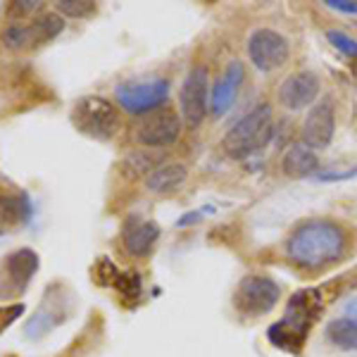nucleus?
<instances>
[{"label": "nucleus", "instance_id": "1", "mask_svg": "<svg viewBox=\"0 0 357 357\" xmlns=\"http://www.w3.org/2000/svg\"><path fill=\"white\" fill-rule=\"evenodd\" d=\"M284 252L298 269H324L343 257L345 231L329 220L305 222L289 236Z\"/></svg>", "mask_w": 357, "mask_h": 357}, {"label": "nucleus", "instance_id": "2", "mask_svg": "<svg viewBox=\"0 0 357 357\" xmlns=\"http://www.w3.org/2000/svg\"><path fill=\"white\" fill-rule=\"evenodd\" d=\"M274 131V112L269 105H257L245 117H241L222 141V151L231 160H243L262 151Z\"/></svg>", "mask_w": 357, "mask_h": 357}, {"label": "nucleus", "instance_id": "3", "mask_svg": "<svg viewBox=\"0 0 357 357\" xmlns=\"http://www.w3.org/2000/svg\"><path fill=\"white\" fill-rule=\"evenodd\" d=\"M321 312V296L317 291H301L289 301L286 317L269 329V341L279 348H289V345H301L305 333L314 317Z\"/></svg>", "mask_w": 357, "mask_h": 357}, {"label": "nucleus", "instance_id": "4", "mask_svg": "<svg viewBox=\"0 0 357 357\" xmlns=\"http://www.w3.org/2000/svg\"><path fill=\"white\" fill-rule=\"evenodd\" d=\"M72 124L91 138H114L122 129V112L102 96H84L72 107Z\"/></svg>", "mask_w": 357, "mask_h": 357}, {"label": "nucleus", "instance_id": "5", "mask_svg": "<svg viewBox=\"0 0 357 357\" xmlns=\"http://www.w3.org/2000/svg\"><path fill=\"white\" fill-rule=\"evenodd\" d=\"M65 29V17L57 13H45L29 24H8L0 33V43L5 50H24L53 41Z\"/></svg>", "mask_w": 357, "mask_h": 357}, {"label": "nucleus", "instance_id": "6", "mask_svg": "<svg viewBox=\"0 0 357 357\" xmlns=\"http://www.w3.org/2000/svg\"><path fill=\"white\" fill-rule=\"evenodd\" d=\"M131 134H134V141L143 148L172 146L181 136V117L169 107H160V110L141 114Z\"/></svg>", "mask_w": 357, "mask_h": 357}, {"label": "nucleus", "instance_id": "7", "mask_svg": "<svg viewBox=\"0 0 357 357\" xmlns=\"http://www.w3.org/2000/svg\"><path fill=\"white\" fill-rule=\"evenodd\" d=\"M281 289L276 281L269 276H243L238 284V289L234 293V305L241 314L245 317H260L267 314L269 310H274V305L279 303Z\"/></svg>", "mask_w": 357, "mask_h": 357}, {"label": "nucleus", "instance_id": "8", "mask_svg": "<svg viewBox=\"0 0 357 357\" xmlns=\"http://www.w3.org/2000/svg\"><path fill=\"white\" fill-rule=\"evenodd\" d=\"M169 84L165 79H151V82H124L114 89V98L129 114H148L167 102Z\"/></svg>", "mask_w": 357, "mask_h": 357}, {"label": "nucleus", "instance_id": "9", "mask_svg": "<svg viewBox=\"0 0 357 357\" xmlns=\"http://www.w3.org/2000/svg\"><path fill=\"white\" fill-rule=\"evenodd\" d=\"M38 272V255L31 248H20L0 260V298H15L26 291Z\"/></svg>", "mask_w": 357, "mask_h": 357}, {"label": "nucleus", "instance_id": "10", "mask_svg": "<svg viewBox=\"0 0 357 357\" xmlns=\"http://www.w3.org/2000/svg\"><path fill=\"white\" fill-rule=\"evenodd\" d=\"M207 105H210V96H207V67L193 65L188 69L186 79L178 91V107H181V117L186 126L198 129L205 122Z\"/></svg>", "mask_w": 357, "mask_h": 357}, {"label": "nucleus", "instance_id": "11", "mask_svg": "<svg viewBox=\"0 0 357 357\" xmlns=\"http://www.w3.org/2000/svg\"><path fill=\"white\" fill-rule=\"evenodd\" d=\"M248 57L260 72H274L289 62L291 45L274 29H257L248 38Z\"/></svg>", "mask_w": 357, "mask_h": 357}, {"label": "nucleus", "instance_id": "12", "mask_svg": "<svg viewBox=\"0 0 357 357\" xmlns=\"http://www.w3.org/2000/svg\"><path fill=\"white\" fill-rule=\"evenodd\" d=\"M336 131V107L331 100H321L310 110L303 124V141L307 148H326Z\"/></svg>", "mask_w": 357, "mask_h": 357}, {"label": "nucleus", "instance_id": "13", "mask_svg": "<svg viewBox=\"0 0 357 357\" xmlns=\"http://www.w3.org/2000/svg\"><path fill=\"white\" fill-rule=\"evenodd\" d=\"M319 96V77L314 72H296L279 86V102L286 110H303Z\"/></svg>", "mask_w": 357, "mask_h": 357}, {"label": "nucleus", "instance_id": "14", "mask_svg": "<svg viewBox=\"0 0 357 357\" xmlns=\"http://www.w3.org/2000/svg\"><path fill=\"white\" fill-rule=\"evenodd\" d=\"M243 79H245L243 65H241L238 60L229 62L224 77L215 84V89H212L210 110H212L215 117H224V114L231 110V105L236 102V96H238V89H241V84H243Z\"/></svg>", "mask_w": 357, "mask_h": 357}, {"label": "nucleus", "instance_id": "15", "mask_svg": "<svg viewBox=\"0 0 357 357\" xmlns=\"http://www.w3.org/2000/svg\"><path fill=\"white\" fill-rule=\"evenodd\" d=\"M158 238H160V227L155 222L131 217V220L124 224L122 245L131 257H148Z\"/></svg>", "mask_w": 357, "mask_h": 357}, {"label": "nucleus", "instance_id": "16", "mask_svg": "<svg viewBox=\"0 0 357 357\" xmlns=\"http://www.w3.org/2000/svg\"><path fill=\"white\" fill-rule=\"evenodd\" d=\"M31 200L24 191L0 193V234H8L20 224H26L31 220Z\"/></svg>", "mask_w": 357, "mask_h": 357}, {"label": "nucleus", "instance_id": "17", "mask_svg": "<svg viewBox=\"0 0 357 357\" xmlns=\"http://www.w3.org/2000/svg\"><path fill=\"white\" fill-rule=\"evenodd\" d=\"M317 167H319V158L305 143H293L289 151L284 153V158H281V169L291 178H305L314 174Z\"/></svg>", "mask_w": 357, "mask_h": 357}, {"label": "nucleus", "instance_id": "18", "mask_svg": "<svg viewBox=\"0 0 357 357\" xmlns=\"http://www.w3.org/2000/svg\"><path fill=\"white\" fill-rule=\"evenodd\" d=\"M188 169L181 162H167L146 176V188L153 193H172L186 181Z\"/></svg>", "mask_w": 357, "mask_h": 357}, {"label": "nucleus", "instance_id": "19", "mask_svg": "<svg viewBox=\"0 0 357 357\" xmlns=\"http://www.w3.org/2000/svg\"><path fill=\"white\" fill-rule=\"evenodd\" d=\"M50 293H53V289H50ZM57 301H53V305H50V296L45 293V298H43V303H41V307L36 310V314L29 319V324H26V338H43L48 331H53L57 324H60L62 319H65V314H57Z\"/></svg>", "mask_w": 357, "mask_h": 357}, {"label": "nucleus", "instance_id": "20", "mask_svg": "<svg viewBox=\"0 0 357 357\" xmlns=\"http://www.w3.org/2000/svg\"><path fill=\"white\" fill-rule=\"evenodd\" d=\"M165 165V155L158 151H134L122 160V167L131 176H148Z\"/></svg>", "mask_w": 357, "mask_h": 357}, {"label": "nucleus", "instance_id": "21", "mask_svg": "<svg viewBox=\"0 0 357 357\" xmlns=\"http://www.w3.org/2000/svg\"><path fill=\"white\" fill-rule=\"evenodd\" d=\"M326 338L331 345L341 350H355L357 348V319L350 317H341V319H333L326 326Z\"/></svg>", "mask_w": 357, "mask_h": 357}, {"label": "nucleus", "instance_id": "22", "mask_svg": "<svg viewBox=\"0 0 357 357\" xmlns=\"http://www.w3.org/2000/svg\"><path fill=\"white\" fill-rule=\"evenodd\" d=\"M57 15L69 17V20H84L96 13V3L91 0H57Z\"/></svg>", "mask_w": 357, "mask_h": 357}, {"label": "nucleus", "instance_id": "23", "mask_svg": "<svg viewBox=\"0 0 357 357\" xmlns=\"http://www.w3.org/2000/svg\"><path fill=\"white\" fill-rule=\"evenodd\" d=\"M326 38H329V43L336 50H341L343 55L357 57V41H355L353 36H348L345 31H338V29H329V31H326Z\"/></svg>", "mask_w": 357, "mask_h": 357}, {"label": "nucleus", "instance_id": "24", "mask_svg": "<svg viewBox=\"0 0 357 357\" xmlns=\"http://www.w3.org/2000/svg\"><path fill=\"white\" fill-rule=\"evenodd\" d=\"M22 314H24V305H22V303L10 305V307H0V331H3L5 326L13 324V321L20 319Z\"/></svg>", "mask_w": 357, "mask_h": 357}, {"label": "nucleus", "instance_id": "25", "mask_svg": "<svg viewBox=\"0 0 357 357\" xmlns=\"http://www.w3.org/2000/svg\"><path fill=\"white\" fill-rule=\"evenodd\" d=\"M38 8H41V3H36V0H20V3H15L10 10H13L15 15H29V13H36Z\"/></svg>", "mask_w": 357, "mask_h": 357}, {"label": "nucleus", "instance_id": "26", "mask_svg": "<svg viewBox=\"0 0 357 357\" xmlns=\"http://www.w3.org/2000/svg\"><path fill=\"white\" fill-rule=\"evenodd\" d=\"M326 5L338 13H348V15H357V3H350V0H326Z\"/></svg>", "mask_w": 357, "mask_h": 357}, {"label": "nucleus", "instance_id": "27", "mask_svg": "<svg viewBox=\"0 0 357 357\" xmlns=\"http://www.w3.org/2000/svg\"><path fill=\"white\" fill-rule=\"evenodd\" d=\"M205 212H210V210H195V212H191V215L178 217V220H176V227H191V224H198L200 220H203Z\"/></svg>", "mask_w": 357, "mask_h": 357}, {"label": "nucleus", "instance_id": "28", "mask_svg": "<svg viewBox=\"0 0 357 357\" xmlns=\"http://www.w3.org/2000/svg\"><path fill=\"white\" fill-rule=\"evenodd\" d=\"M357 174V169H350V172H343V174H321L319 178L321 181H336V178H353Z\"/></svg>", "mask_w": 357, "mask_h": 357}]
</instances>
